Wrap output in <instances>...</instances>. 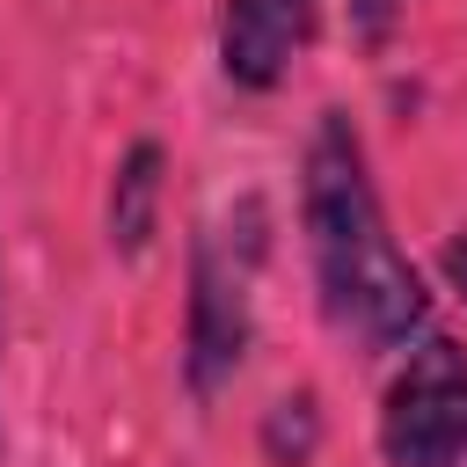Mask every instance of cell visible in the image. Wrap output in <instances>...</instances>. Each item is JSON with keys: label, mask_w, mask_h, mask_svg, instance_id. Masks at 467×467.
I'll list each match as a JSON object with an SVG mask.
<instances>
[{"label": "cell", "mask_w": 467, "mask_h": 467, "mask_svg": "<svg viewBox=\"0 0 467 467\" xmlns=\"http://www.w3.org/2000/svg\"><path fill=\"white\" fill-rule=\"evenodd\" d=\"M161 182H168L161 139H131L117 153V175H109V248L124 263H139L161 234Z\"/></svg>", "instance_id": "cell-5"}, {"label": "cell", "mask_w": 467, "mask_h": 467, "mask_svg": "<svg viewBox=\"0 0 467 467\" xmlns=\"http://www.w3.org/2000/svg\"><path fill=\"white\" fill-rule=\"evenodd\" d=\"M255 270H263V204L241 197L226 219H212L190 241V306H182V379L197 401H212L248 343H255Z\"/></svg>", "instance_id": "cell-2"}, {"label": "cell", "mask_w": 467, "mask_h": 467, "mask_svg": "<svg viewBox=\"0 0 467 467\" xmlns=\"http://www.w3.org/2000/svg\"><path fill=\"white\" fill-rule=\"evenodd\" d=\"M321 29V0H219V73L241 95H277Z\"/></svg>", "instance_id": "cell-4"}, {"label": "cell", "mask_w": 467, "mask_h": 467, "mask_svg": "<svg viewBox=\"0 0 467 467\" xmlns=\"http://www.w3.org/2000/svg\"><path fill=\"white\" fill-rule=\"evenodd\" d=\"M299 226H306L321 314L358 350L379 358V350H401L409 336H423L431 285L409 263V248L387 234V212H379L350 109L314 117V139H306V161H299Z\"/></svg>", "instance_id": "cell-1"}, {"label": "cell", "mask_w": 467, "mask_h": 467, "mask_svg": "<svg viewBox=\"0 0 467 467\" xmlns=\"http://www.w3.org/2000/svg\"><path fill=\"white\" fill-rule=\"evenodd\" d=\"M255 445H263L270 467H314V452H321V401H314V387L277 394V401L263 409Z\"/></svg>", "instance_id": "cell-6"}, {"label": "cell", "mask_w": 467, "mask_h": 467, "mask_svg": "<svg viewBox=\"0 0 467 467\" xmlns=\"http://www.w3.org/2000/svg\"><path fill=\"white\" fill-rule=\"evenodd\" d=\"M401 15H409V0H350V36H358V51H387V36L401 29Z\"/></svg>", "instance_id": "cell-7"}, {"label": "cell", "mask_w": 467, "mask_h": 467, "mask_svg": "<svg viewBox=\"0 0 467 467\" xmlns=\"http://www.w3.org/2000/svg\"><path fill=\"white\" fill-rule=\"evenodd\" d=\"M387 467H460L467 460V350L452 336H416L379 394Z\"/></svg>", "instance_id": "cell-3"}, {"label": "cell", "mask_w": 467, "mask_h": 467, "mask_svg": "<svg viewBox=\"0 0 467 467\" xmlns=\"http://www.w3.org/2000/svg\"><path fill=\"white\" fill-rule=\"evenodd\" d=\"M445 277H452V292L467 299V234H452V241H445Z\"/></svg>", "instance_id": "cell-8"}]
</instances>
